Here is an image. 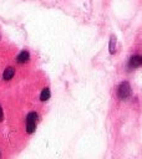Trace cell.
<instances>
[{
  "instance_id": "cell-4",
  "label": "cell",
  "mask_w": 142,
  "mask_h": 159,
  "mask_svg": "<svg viewBox=\"0 0 142 159\" xmlns=\"http://www.w3.org/2000/svg\"><path fill=\"white\" fill-rule=\"evenodd\" d=\"M30 60V53L27 52V51H21L20 53H19V56L16 57V62L17 63H25V62H27Z\"/></svg>"
},
{
  "instance_id": "cell-5",
  "label": "cell",
  "mask_w": 142,
  "mask_h": 159,
  "mask_svg": "<svg viewBox=\"0 0 142 159\" xmlns=\"http://www.w3.org/2000/svg\"><path fill=\"white\" fill-rule=\"evenodd\" d=\"M14 73H15L14 67H7V68H5V71H4V73H2V78H4L5 81H9V80L12 78Z\"/></svg>"
},
{
  "instance_id": "cell-3",
  "label": "cell",
  "mask_w": 142,
  "mask_h": 159,
  "mask_svg": "<svg viewBox=\"0 0 142 159\" xmlns=\"http://www.w3.org/2000/svg\"><path fill=\"white\" fill-rule=\"evenodd\" d=\"M142 67V55H133L128 60V68Z\"/></svg>"
},
{
  "instance_id": "cell-2",
  "label": "cell",
  "mask_w": 142,
  "mask_h": 159,
  "mask_svg": "<svg viewBox=\"0 0 142 159\" xmlns=\"http://www.w3.org/2000/svg\"><path fill=\"white\" fill-rule=\"evenodd\" d=\"M117 96L121 99H126L131 96V86L127 81H123L120 83V86L117 87Z\"/></svg>"
},
{
  "instance_id": "cell-7",
  "label": "cell",
  "mask_w": 142,
  "mask_h": 159,
  "mask_svg": "<svg viewBox=\"0 0 142 159\" xmlns=\"http://www.w3.org/2000/svg\"><path fill=\"white\" fill-rule=\"evenodd\" d=\"M116 51V37L112 35L110 40V53H115Z\"/></svg>"
},
{
  "instance_id": "cell-1",
  "label": "cell",
  "mask_w": 142,
  "mask_h": 159,
  "mask_svg": "<svg viewBox=\"0 0 142 159\" xmlns=\"http://www.w3.org/2000/svg\"><path fill=\"white\" fill-rule=\"evenodd\" d=\"M37 120H39V116L35 112H31L26 116V132L27 133H34L35 132Z\"/></svg>"
},
{
  "instance_id": "cell-8",
  "label": "cell",
  "mask_w": 142,
  "mask_h": 159,
  "mask_svg": "<svg viewBox=\"0 0 142 159\" xmlns=\"http://www.w3.org/2000/svg\"><path fill=\"white\" fill-rule=\"evenodd\" d=\"M2 118H4V113H2V108L0 106V120H2Z\"/></svg>"
},
{
  "instance_id": "cell-6",
  "label": "cell",
  "mask_w": 142,
  "mask_h": 159,
  "mask_svg": "<svg viewBox=\"0 0 142 159\" xmlns=\"http://www.w3.org/2000/svg\"><path fill=\"white\" fill-rule=\"evenodd\" d=\"M50 98V89L47 88V87H45L42 91H41V93H40V99L42 101V102H45V101H47Z\"/></svg>"
}]
</instances>
